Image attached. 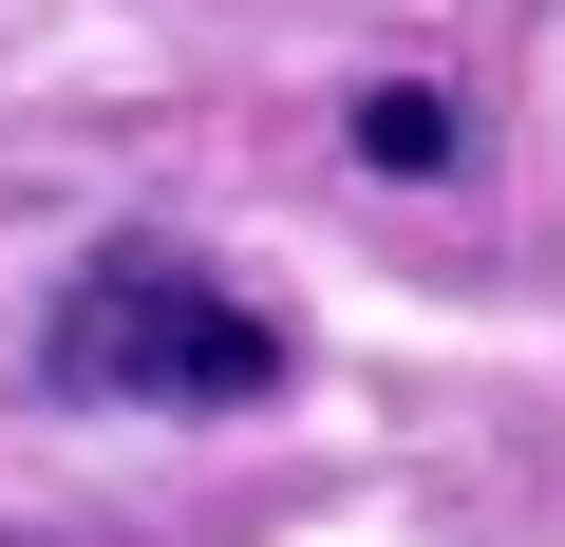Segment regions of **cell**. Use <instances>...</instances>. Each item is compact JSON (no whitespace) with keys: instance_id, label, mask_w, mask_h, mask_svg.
<instances>
[{"instance_id":"1","label":"cell","mask_w":565,"mask_h":547,"mask_svg":"<svg viewBox=\"0 0 565 547\" xmlns=\"http://www.w3.org/2000/svg\"><path fill=\"white\" fill-rule=\"evenodd\" d=\"M39 378L95 415H245V397H282V322L245 284H207L189 245H95L39 303Z\"/></svg>"},{"instance_id":"2","label":"cell","mask_w":565,"mask_h":547,"mask_svg":"<svg viewBox=\"0 0 565 547\" xmlns=\"http://www.w3.org/2000/svg\"><path fill=\"white\" fill-rule=\"evenodd\" d=\"M359 170H452V95H359Z\"/></svg>"}]
</instances>
